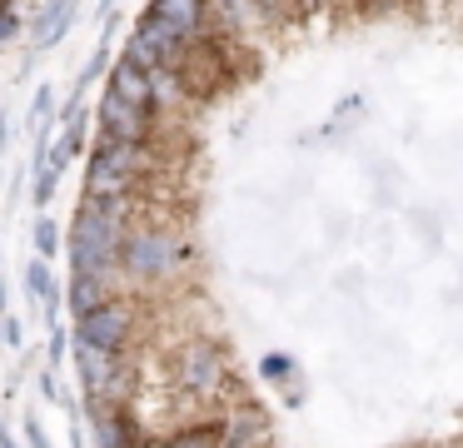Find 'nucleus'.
I'll use <instances>...</instances> for the list:
<instances>
[{
	"instance_id": "16",
	"label": "nucleus",
	"mask_w": 463,
	"mask_h": 448,
	"mask_svg": "<svg viewBox=\"0 0 463 448\" xmlns=\"http://www.w3.org/2000/svg\"><path fill=\"white\" fill-rule=\"evenodd\" d=\"M25 289H31V299H41V304H45V299H55V294H61L51 259H41V254H35L31 264H25Z\"/></svg>"
},
{
	"instance_id": "3",
	"label": "nucleus",
	"mask_w": 463,
	"mask_h": 448,
	"mask_svg": "<svg viewBox=\"0 0 463 448\" xmlns=\"http://www.w3.org/2000/svg\"><path fill=\"white\" fill-rule=\"evenodd\" d=\"M175 384L190 398H200V404H214L230 388V358H224V348L214 338H190L175 354Z\"/></svg>"
},
{
	"instance_id": "26",
	"label": "nucleus",
	"mask_w": 463,
	"mask_h": 448,
	"mask_svg": "<svg viewBox=\"0 0 463 448\" xmlns=\"http://www.w3.org/2000/svg\"><path fill=\"white\" fill-rule=\"evenodd\" d=\"M140 448H165V438H145V443Z\"/></svg>"
},
{
	"instance_id": "24",
	"label": "nucleus",
	"mask_w": 463,
	"mask_h": 448,
	"mask_svg": "<svg viewBox=\"0 0 463 448\" xmlns=\"http://www.w3.org/2000/svg\"><path fill=\"white\" fill-rule=\"evenodd\" d=\"M11 314V309H5V274H0V319Z\"/></svg>"
},
{
	"instance_id": "20",
	"label": "nucleus",
	"mask_w": 463,
	"mask_h": 448,
	"mask_svg": "<svg viewBox=\"0 0 463 448\" xmlns=\"http://www.w3.org/2000/svg\"><path fill=\"white\" fill-rule=\"evenodd\" d=\"M0 338H5L11 348H21V344H25V324H21L15 314H5V319H0Z\"/></svg>"
},
{
	"instance_id": "13",
	"label": "nucleus",
	"mask_w": 463,
	"mask_h": 448,
	"mask_svg": "<svg viewBox=\"0 0 463 448\" xmlns=\"http://www.w3.org/2000/svg\"><path fill=\"white\" fill-rule=\"evenodd\" d=\"M105 299H115V294H110V279H100V274H71V289H65V309H71L75 319H85L90 309H100Z\"/></svg>"
},
{
	"instance_id": "12",
	"label": "nucleus",
	"mask_w": 463,
	"mask_h": 448,
	"mask_svg": "<svg viewBox=\"0 0 463 448\" xmlns=\"http://www.w3.org/2000/svg\"><path fill=\"white\" fill-rule=\"evenodd\" d=\"M260 378L279 388L284 404H294V408L304 404V378H299V364H294V354H264V358H260Z\"/></svg>"
},
{
	"instance_id": "17",
	"label": "nucleus",
	"mask_w": 463,
	"mask_h": 448,
	"mask_svg": "<svg viewBox=\"0 0 463 448\" xmlns=\"http://www.w3.org/2000/svg\"><path fill=\"white\" fill-rule=\"evenodd\" d=\"M65 249V234H61V224H55L51 214H41L35 219V254L41 259H55Z\"/></svg>"
},
{
	"instance_id": "4",
	"label": "nucleus",
	"mask_w": 463,
	"mask_h": 448,
	"mask_svg": "<svg viewBox=\"0 0 463 448\" xmlns=\"http://www.w3.org/2000/svg\"><path fill=\"white\" fill-rule=\"evenodd\" d=\"M75 344H90V348H110V354H125L135 338V304L125 299H105L100 309H90L85 319H75Z\"/></svg>"
},
{
	"instance_id": "18",
	"label": "nucleus",
	"mask_w": 463,
	"mask_h": 448,
	"mask_svg": "<svg viewBox=\"0 0 463 448\" xmlns=\"http://www.w3.org/2000/svg\"><path fill=\"white\" fill-rule=\"evenodd\" d=\"M55 185H61V169H51V165H35V189H31V205L41 209H51V199H55Z\"/></svg>"
},
{
	"instance_id": "28",
	"label": "nucleus",
	"mask_w": 463,
	"mask_h": 448,
	"mask_svg": "<svg viewBox=\"0 0 463 448\" xmlns=\"http://www.w3.org/2000/svg\"><path fill=\"white\" fill-rule=\"evenodd\" d=\"M100 10H105V15H110V10H115V0H100Z\"/></svg>"
},
{
	"instance_id": "14",
	"label": "nucleus",
	"mask_w": 463,
	"mask_h": 448,
	"mask_svg": "<svg viewBox=\"0 0 463 448\" xmlns=\"http://www.w3.org/2000/svg\"><path fill=\"white\" fill-rule=\"evenodd\" d=\"M264 434H269V428H264V414L250 408V404L234 408V414L224 418V448H260Z\"/></svg>"
},
{
	"instance_id": "9",
	"label": "nucleus",
	"mask_w": 463,
	"mask_h": 448,
	"mask_svg": "<svg viewBox=\"0 0 463 448\" xmlns=\"http://www.w3.org/2000/svg\"><path fill=\"white\" fill-rule=\"evenodd\" d=\"M105 90H115V95L135 100V105H150L155 110V75L150 65H140L135 55H120L110 65V75H105Z\"/></svg>"
},
{
	"instance_id": "8",
	"label": "nucleus",
	"mask_w": 463,
	"mask_h": 448,
	"mask_svg": "<svg viewBox=\"0 0 463 448\" xmlns=\"http://www.w3.org/2000/svg\"><path fill=\"white\" fill-rule=\"evenodd\" d=\"M90 424H95V443L100 448H140L150 438L140 428V418L120 404H90Z\"/></svg>"
},
{
	"instance_id": "15",
	"label": "nucleus",
	"mask_w": 463,
	"mask_h": 448,
	"mask_svg": "<svg viewBox=\"0 0 463 448\" xmlns=\"http://www.w3.org/2000/svg\"><path fill=\"white\" fill-rule=\"evenodd\" d=\"M165 448H224V424H194V428H180V434L165 438Z\"/></svg>"
},
{
	"instance_id": "23",
	"label": "nucleus",
	"mask_w": 463,
	"mask_h": 448,
	"mask_svg": "<svg viewBox=\"0 0 463 448\" xmlns=\"http://www.w3.org/2000/svg\"><path fill=\"white\" fill-rule=\"evenodd\" d=\"M11 145V105H0V149Z\"/></svg>"
},
{
	"instance_id": "2",
	"label": "nucleus",
	"mask_w": 463,
	"mask_h": 448,
	"mask_svg": "<svg viewBox=\"0 0 463 448\" xmlns=\"http://www.w3.org/2000/svg\"><path fill=\"white\" fill-rule=\"evenodd\" d=\"M150 169V145H130V139H100L90 149V169H85V195L90 199H115L130 195L140 175Z\"/></svg>"
},
{
	"instance_id": "5",
	"label": "nucleus",
	"mask_w": 463,
	"mask_h": 448,
	"mask_svg": "<svg viewBox=\"0 0 463 448\" xmlns=\"http://www.w3.org/2000/svg\"><path fill=\"white\" fill-rule=\"evenodd\" d=\"M95 125H100V139H130V145H150L155 135V110L135 105V100L105 90L100 105H95Z\"/></svg>"
},
{
	"instance_id": "25",
	"label": "nucleus",
	"mask_w": 463,
	"mask_h": 448,
	"mask_svg": "<svg viewBox=\"0 0 463 448\" xmlns=\"http://www.w3.org/2000/svg\"><path fill=\"white\" fill-rule=\"evenodd\" d=\"M0 448H21V443H15V438L5 434V428H0Z\"/></svg>"
},
{
	"instance_id": "6",
	"label": "nucleus",
	"mask_w": 463,
	"mask_h": 448,
	"mask_svg": "<svg viewBox=\"0 0 463 448\" xmlns=\"http://www.w3.org/2000/svg\"><path fill=\"white\" fill-rule=\"evenodd\" d=\"M184 45H190V40H184L180 30H170L160 15L145 10V15L135 20L130 40H125V55H135L140 65H150V70H165V65H180Z\"/></svg>"
},
{
	"instance_id": "10",
	"label": "nucleus",
	"mask_w": 463,
	"mask_h": 448,
	"mask_svg": "<svg viewBox=\"0 0 463 448\" xmlns=\"http://www.w3.org/2000/svg\"><path fill=\"white\" fill-rule=\"evenodd\" d=\"M75 10H80V0H51V5L35 15V25H31V50H35V55L51 50V45H61V40L71 35Z\"/></svg>"
},
{
	"instance_id": "27",
	"label": "nucleus",
	"mask_w": 463,
	"mask_h": 448,
	"mask_svg": "<svg viewBox=\"0 0 463 448\" xmlns=\"http://www.w3.org/2000/svg\"><path fill=\"white\" fill-rule=\"evenodd\" d=\"M71 448H85V438H80V434H71Z\"/></svg>"
},
{
	"instance_id": "22",
	"label": "nucleus",
	"mask_w": 463,
	"mask_h": 448,
	"mask_svg": "<svg viewBox=\"0 0 463 448\" xmlns=\"http://www.w3.org/2000/svg\"><path fill=\"white\" fill-rule=\"evenodd\" d=\"M55 374H61V368H45V374H41V394H45V404H65L61 378H55Z\"/></svg>"
},
{
	"instance_id": "21",
	"label": "nucleus",
	"mask_w": 463,
	"mask_h": 448,
	"mask_svg": "<svg viewBox=\"0 0 463 448\" xmlns=\"http://www.w3.org/2000/svg\"><path fill=\"white\" fill-rule=\"evenodd\" d=\"M21 428H25V443H31V448H51V438H45V428H41V418H35V414H25Z\"/></svg>"
},
{
	"instance_id": "1",
	"label": "nucleus",
	"mask_w": 463,
	"mask_h": 448,
	"mask_svg": "<svg viewBox=\"0 0 463 448\" xmlns=\"http://www.w3.org/2000/svg\"><path fill=\"white\" fill-rule=\"evenodd\" d=\"M190 264V239L170 224H130L120 249V269L130 284H175Z\"/></svg>"
},
{
	"instance_id": "7",
	"label": "nucleus",
	"mask_w": 463,
	"mask_h": 448,
	"mask_svg": "<svg viewBox=\"0 0 463 448\" xmlns=\"http://www.w3.org/2000/svg\"><path fill=\"white\" fill-rule=\"evenodd\" d=\"M75 374H80V388L90 394V404H115V394L125 384V358L110 354V348L75 344Z\"/></svg>"
},
{
	"instance_id": "11",
	"label": "nucleus",
	"mask_w": 463,
	"mask_h": 448,
	"mask_svg": "<svg viewBox=\"0 0 463 448\" xmlns=\"http://www.w3.org/2000/svg\"><path fill=\"white\" fill-rule=\"evenodd\" d=\"M150 15H160L170 30H180L184 40H194V35L204 30L210 0H150Z\"/></svg>"
},
{
	"instance_id": "19",
	"label": "nucleus",
	"mask_w": 463,
	"mask_h": 448,
	"mask_svg": "<svg viewBox=\"0 0 463 448\" xmlns=\"http://www.w3.org/2000/svg\"><path fill=\"white\" fill-rule=\"evenodd\" d=\"M71 329H65V324H55L51 329V344H45V368H61L65 364V348H71Z\"/></svg>"
}]
</instances>
